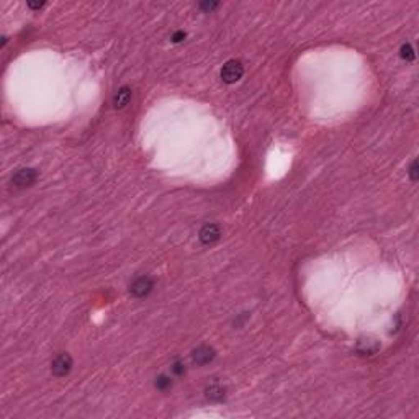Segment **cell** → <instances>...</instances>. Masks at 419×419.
Returning a JSON list of instances; mask_svg holds the SVG:
<instances>
[{
	"label": "cell",
	"mask_w": 419,
	"mask_h": 419,
	"mask_svg": "<svg viewBox=\"0 0 419 419\" xmlns=\"http://www.w3.org/2000/svg\"><path fill=\"white\" fill-rule=\"evenodd\" d=\"M244 74V67L243 64L236 59H230V61L225 63V66L221 67V79L223 82L226 84H234L243 77Z\"/></svg>",
	"instance_id": "cell-1"
},
{
	"label": "cell",
	"mask_w": 419,
	"mask_h": 419,
	"mask_svg": "<svg viewBox=\"0 0 419 419\" xmlns=\"http://www.w3.org/2000/svg\"><path fill=\"white\" fill-rule=\"evenodd\" d=\"M38 179V172L33 167H23V169H18L12 177V184L18 189H25L33 185Z\"/></svg>",
	"instance_id": "cell-2"
},
{
	"label": "cell",
	"mask_w": 419,
	"mask_h": 419,
	"mask_svg": "<svg viewBox=\"0 0 419 419\" xmlns=\"http://www.w3.org/2000/svg\"><path fill=\"white\" fill-rule=\"evenodd\" d=\"M72 365H74L72 357L69 356V354L63 352V354H58V356L53 358V362H51V372H53L56 377H66L71 374Z\"/></svg>",
	"instance_id": "cell-3"
},
{
	"label": "cell",
	"mask_w": 419,
	"mask_h": 419,
	"mask_svg": "<svg viewBox=\"0 0 419 419\" xmlns=\"http://www.w3.org/2000/svg\"><path fill=\"white\" fill-rule=\"evenodd\" d=\"M152 288H154V282H152V278L144 275V277L136 278V280L131 283L129 292H131V295L136 296V298H146L149 293L152 292Z\"/></svg>",
	"instance_id": "cell-4"
},
{
	"label": "cell",
	"mask_w": 419,
	"mask_h": 419,
	"mask_svg": "<svg viewBox=\"0 0 419 419\" xmlns=\"http://www.w3.org/2000/svg\"><path fill=\"white\" fill-rule=\"evenodd\" d=\"M216 357V351L210 346H200L193 351L192 360L197 365H207L210 362H213V358Z\"/></svg>",
	"instance_id": "cell-5"
},
{
	"label": "cell",
	"mask_w": 419,
	"mask_h": 419,
	"mask_svg": "<svg viewBox=\"0 0 419 419\" xmlns=\"http://www.w3.org/2000/svg\"><path fill=\"white\" fill-rule=\"evenodd\" d=\"M220 237H221V230L215 223L205 225L202 230H200V241H202L203 244H215L216 241H220Z\"/></svg>",
	"instance_id": "cell-6"
},
{
	"label": "cell",
	"mask_w": 419,
	"mask_h": 419,
	"mask_svg": "<svg viewBox=\"0 0 419 419\" xmlns=\"http://www.w3.org/2000/svg\"><path fill=\"white\" fill-rule=\"evenodd\" d=\"M380 349V344L375 339H360L357 344V352L362 356H374Z\"/></svg>",
	"instance_id": "cell-7"
},
{
	"label": "cell",
	"mask_w": 419,
	"mask_h": 419,
	"mask_svg": "<svg viewBox=\"0 0 419 419\" xmlns=\"http://www.w3.org/2000/svg\"><path fill=\"white\" fill-rule=\"evenodd\" d=\"M225 395H226L225 386H221L220 383H213L207 386V390H205V397L210 401H221V399H225Z\"/></svg>",
	"instance_id": "cell-8"
},
{
	"label": "cell",
	"mask_w": 419,
	"mask_h": 419,
	"mask_svg": "<svg viewBox=\"0 0 419 419\" xmlns=\"http://www.w3.org/2000/svg\"><path fill=\"white\" fill-rule=\"evenodd\" d=\"M129 100H131V88L122 87L113 97V105L115 108H123L129 104Z\"/></svg>",
	"instance_id": "cell-9"
},
{
	"label": "cell",
	"mask_w": 419,
	"mask_h": 419,
	"mask_svg": "<svg viewBox=\"0 0 419 419\" xmlns=\"http://www.w3.org/2000/svg\"><path fill=\"white\" fill-rule=\"evenodd\" d=\"M172 386V380L167 375H159L156 378V388L161 390V392H167Z\"/></svg>",
	"instance_id": "cell-10"
},
{
	"label": "cell",
	"mask_w": 419,
	"mask_h": 419,
	"mask_svg": "<svg viewBox=\"0 0 419 419\" xmlns=\"http://www.w3.org/2000/svg\"><path fill=\"white\" fill-rule=\"evenodd\" d=\"M399 54H401V58L406 59V61H413V59H414V49H413V46L409 44V43L403 44V46H401V51H399Z\"/></svg>",
	"instance_id": "cell-11"
},
{
	"label": "cell",
	"mask_w": 419,
	"mask_h": 419,
	"mask_svg": "<svg viewBox=\"0 0 419 419\" xmlns=\"http://www.w3.org/2000/svg\"><path fill=\"white\" fill-rule=\"evenodd\" d=\"M218 5H220L218 2H203V3H200V8H202L203 12H211V10H215V8H218Z\"/></svg>",
	"instance_id": "cell-12"
},
{
	"label": "cell",
	"mask_w": 419,
	"mask_h": 419,
	"mask_svg": "<svg viewBox=\"0 0 419 419\" xmlns=\"http://www.w3.org/2000/svg\"><path fill=\"white\" fill-rule=\"evenodd\" d=\"M172 372H174L175 375H184L185 374V365L182 364V362H175L174 367H172Z\"/></svg>",
	"instance_id": "cell-13"
},
{
	"label": "cell",
	"mask_w": 419,
	"mask_h": 419,
	"mask_svg": "<svg viewBox=\"0 0 419 419\" xmlns=\"http://www.w3.org/2000/svg\"><path fill=\"white\" fill-rule=\"evenodd\" d=\"M409 175H411V180L418 179V162L416 161L411 162V167H409Z\"/></svg>",
	"instance_id": "cell-14"
},
{
	"label": "cell",
	"mask_w": 419,
	"mask_h": 419,
	"mask_svg": "<svg viewBox=\"0 0 419 419\" xmlns=\"http://www.w3.org/2000/svg\"><path fill=\"white\" fill-rule=\"evenodd\" d=\"M182 40H185V31H177V33L172 36V41H174V43H180Z\"/></svg>",
	"instance_id": "cell-15"
},
{
	"label": "cell",
	"mask_w": 419,
	"mask_h": 419,
	"mask_svg": "<svg viewBox=\"0 0 419 419\" xmlns=\"http://www.w3.org/2000/svg\"><path fill=\"white\" fill-rule=\"evenodd\" d=\"M43 5H44V2H40V3H31V2H30V3H28V7H30V8H35V10H38V8H41Z\"/></svg>",
	"instance_id": "cell-16"
}]
</instances>
